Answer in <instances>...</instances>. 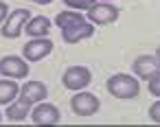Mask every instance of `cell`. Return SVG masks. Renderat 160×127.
Masks as SVG:
<instances>
[{"label": "cell", "instance_id": "6da1fadb", "mask_svg": "<svg viewBox=\"0 0 160 127\" xmlns=\"http://www.w3.org/2000/svg\"><path fill=\"white\" fill-rule=\"evenodd\" d=\"M55 24L62 29V40L66 44H77L81 40H88L94 35V27L92 22L79 13L77 9H70V11H59L55 16Z\"/></svg>", "mask_w": 160, "mask_h": 127}, {"label": "cell", "instance_id": "7a4b0ae2", "mask_svg": "<svg viewBox=\"0 0 160 127\" xmlns=\"http://www.w3.org/2000/svg\"><path fill=\"white\" fill-rule=\"evenodd\" d=\"M105 85H108V92H110L112 96H116V99H134V96H138V92H140L138 79L132 77V75H125V72L112 75Z\"/></svg>", "mask_w": 160, "mask_h": 127}, {"label": "cell", "instance_id": "3957f363", "mask_svg": "<svg viewBox=\"0 0 160 127\" xmlns=\"http://www.w3.org/2000/svg\"><path fill=\"white\" fill-rule=\"evenodd\" d=\"M29 20H31L29 9H16V11H11L9 18L2 22V37H7V40L20 37V33L24 31V27H27Z\"/></svg>", "mask_w": 160, "mask_h": 127}, {"label": "cell", "instance_id": "277c9868", "mask_svg": "<svg viewBox=\"0 0 160 127\" xmlns=\"http://www.w3.org/2000/svg\"><path fill=\"white\" fill-rule=\"evenodd\" d=\"M101 103H99V96H94L92 92H77L72 99H70V110L77 114V116H94L99 112Z\"/></svg>", "mask_w": 160, "mask_h": 127}, {"label": "cell", "instance_id": "5b68a950", "mask_svg": "<svg viewBox=\"0 0 160 127\" xmlns=\"http://www.w3.org/2000/svg\"><path fill=\"white\" fill-rule=\"evenodd\" d=\"M62 81H64V88L79 92V90H83V88L92 81V72H90V68H86V66H70V68L64 72Z\"/></svg>", "mask_w": 160, "mask_h": 127}, {"label": "cell", "instance_id": "8992f818", "mask_svg": "<svg viewBox=\"0 0 160 127\" xmlns=\"http://www.w3.org/2000/svg\"><path fill=\"white\" fill-rule=\"evenodd\" d=\"M51 53H53V42L48 37H31L22 48V55L27 61H40Z\"/></svg>", "mask_w": 160, "mask_h": 127}, {"label": "cell", "instance_id": "52a82bcc", "mask_svg": "<svg viewBox=\"0 0 160 127\" xmlns=\"http://www.w3.org/2000/svg\"><path fill=\"white\" fill-rule=\"evenodd\" d=\"M0 75L9 79H24L29 75V61L18 55H7L0 59Z\"/></svg>", "mask_w": 160, "mask_h": 127}, {"label": "cell", "instance_id": "ba28073f", "mask_svg": "<svg viewBox=\"0 0 160 127\" xmlns=\"http://www.w3.org/2000/svg\"><path fill=\"white\" fill-rule=\"evenodd\" d=\"M31 120L35 125H57L62 120V114L55 105L51 103H35V107L31 110Z\"/></svg>", "mask_w": 160, "mask_h": 127}, {"label": "cell", "instance_id": "9c48e42d", "mask_svg": "<svg viewBox=\"0 0 160 127\" xmlns=\"http://www.w3.org/2000/svg\"><path fill=\"white\" fill-rule=\"evenodd\" d=\"M88 20L92 24H112L118 20V9L108 2H99L88 9Z\"/></svg>", "mask_w": 160, "mask_h": 127}, {"label": "cell", "instance_id": "30bf717a", "mask_svg": "<svg viewBox=\"0 0 160 127\" xmlns=\"http://www.w3.org/2000/svg\"><path fill=\"white\" fill-rule=\"evenodd\" d=\"M134 75L138 77V79H151L153 75H158L160 72V64H158V59L156 57H151V55H140V57H136V61H134Z\"/></svg>", "mask_w": 160, "mask_h": 127}, {"label": "cell", "instance_id": "8fae6325", "mask_svg": "<svg viewBox=\"0 0 160 127\" xmlns=\"http://www.w3.org/2000/svg\"><path fill=\"white\" fill-rule=\"evenodd\" d=\"M48 96V90L42 81H27L22 88H20V99H24L27 103L35 105V103H42L44 99Z\"/></svg>", "mask_w": 160, "mask_h": 127}, {"label": "cell", "instance_id": "7c38bea8", "mask_svg": "<svg viewBox=\"0 0 160 127\" xmlns=\"http://www.w3.org/2000/svg\"><path fill=\"white\" fill-rule=\"evenodd\" d=\"M7 118L11 120V123H20V120H24L29 114H31V103H27L24 99H16V101H11L9 105H7Z\"/></svg>", "mask_w": 160, "mask_h": 127}, {"label": "cell", "instance_id": "4fadbf2b", "mask_svg": "<svg viewBox=\"0 0 160 127\" xmlns=\"http://www.w3.org/2000/svg\"><path fill=\"white\" fill-rule=\"evenodd\" d=\"M24 31L31 35V37H46L51 33V20L46 16H38V18H31L24 27Z\"/></svg>", "mask_w": 160, "mask_h": 127}, {"label": "cell", "instance_id": "5bb4252c", "mask_svg": "<svg viewBox=\"0 0 160 127\" xmlns=\"http://www.w3.org/2000/svg\"><path fill=\"white\" fill-rule=\"evenodd\" d=\"M20 94V85L13 79H0V105H9Z\"/></svg>", "mask_w": 160, "mask_h": 127}, {"label": "cell", "instance_id": "9a60e30c", "mask_svg": "<svg viewBox=\"0 0 160 127\" xmlns=\"http://www.w3.org/2000/svg\"><path fill=\"white\" fill-rule=\"evenodd\" d=\"M64 5L66 7H70V9H83V11H88L90 7H94L97 2H94V0H64Z\"/></svg>", "mask_w": 160, "mask_h": 127}, {"label": "cell", "instance_id": "2e32d148", "mask_svg": "<svg viewBox=\"0 0 160 127\" xmlns=\"http://www.w3.org/2000/svg\"><path fill=\"white\" fill-rule=\"evenodd\" d=\"M147 88H149V92H151L153 96H160V72L153 75V77L147 81Z\"/></svg>", "mask_w": 160, "mask_h": 127}, {"label": "cell", "instance_id": "e0dca14e", "mask_svg": "<svg viewBox=\"0 0 160 127\" xmlns=\"http://www.w3.org/2000/svg\"><path fill=\"white\" fill-rule=\"evenodd\" d=\"M149 118L160 125V99H158L156 103H151V107H149Z\"/></svg>", "mask_w": 160, "mask_h": 127}, {"label": "cell", "instance_id": "ac0fdd59", "mask_svg": "<svg viewBox=\"0 0 160 127\" xmlns=\"http://www.w3.org/2000/svg\"><path fill=\"white\" fill-rule=\"evenodd\" d=\"M7 18H9V7L2 2V0H0V24H2Z\"/></svg>", "mask_w": 160, "mask_h": 127}, {"label": "cell", "instance_id": "d6986e66", "mask_svg": "<svg viewBox=\"0 0 160 127\" xmlns=\"http://www.w3.org/2000/svg\"><path fill=\"white\" fill-rule=\"evenodd\" d=\"M31 2H38V5H51L53 0H31Z\"/></svg>", "mask_w": 160, "mask_h": 127}, {"label": "cell", "instance_id": "ffe728a7", "mask_svg": "<svg viewBox=\"0 0 160 127\" xmlns=\"http://www.w3.org/2000/svg\"><path fill=\"white\" fill-rule=\"evenodd\" d=\"M156 59H158V64H160V46H158V51H156Z\"/></svg>", "mask_w": 160, "mask_h": 127}, {"label": "cell", "instance_id": "44dd1931", "mask_svg": "<svg viewBox=\"0 0 160 127\" xmlns=\"http://www.w3.org/2000/svg\"><path fill=\"white\" fill-rule=\"evenodd\" d=\"M0 120H2V112H0Z\"/></svg>", "mask_w": 160, "mask_h": 127}]
</instances>
